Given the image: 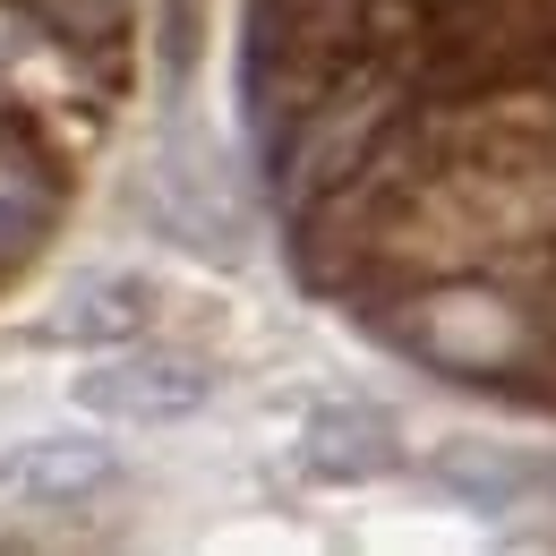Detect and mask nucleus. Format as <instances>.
I'll return each instance as SVG.
<instances>
[{
    "mask_svg": "<svg viewBox=\"0 0 556 556\" xmlns=\"http://www.w3.org/2000/svg\"><path fill=\"white\" fill-rule=\"evenodd\" d=\"M394 343L428 359V368H454V377H505V368H522V317L514 308H496L488 291H419L394 308V317H377Z\"/></svg>",
    "mask_w": 556,
    "mask_h": 556,
    "instance_id": "obj_1",
    "label": "nucleus"
},
{
    "mask_svg": "<svg viewBox=\"0 0 556 556\" xmlns=\"http://www.w3.org/2000/svg\"><path fill=\"white\" fill-rule=\"evenodd\" d=\"M214 368L189 351H146V343H112L86 377H77V403L94 419H121V428H172V419L206 412Z\"/></svg>",
    "mask_w": 556,
    "mask_h": 556,
    "instance_id": "obj_2",
    "label": "nucleus"
},
{
    "mask_svg": "<svg viewBox=\"0 0 556 556\" xmlns=\"http://www.w3.org/2000/svg\"><path fill=\"white\" fill-rule=\"evenodd\" d=\"M403 463V428L377 412V403H317L308 428H300V471L326 488H359L386 480Z\"/></svg>",
    "mask_w": 556,
    "mask_h": 556,
    "instance_id": "obj_3",
    "label": "nucleus"
},
{
    "mask_svg": "<svg viewBox=\"0 0 556 556\" xmlns=\"http://www.w3.org/2000/svg\"><path fill=\"white\" fill-rule=\"evenodd\" d=\"M146 317H154V282L129 275V266H94L61 291V308L43 317V343H77V351H112L138 343Z\"/></svg>",
    "mask_w": 556,
    "mask_h": 556,
    "instance_id": "obj_4",
    "label": "nucleus"
},
{
    "mask_svg": "<svg viewBox=\"0 0 556 556\" xmlns=\"http://www.w3.org/2000/svg\"><path fill=\"white\" fill-rule=\"evenodd\" d=\"M61 223V172L26 146V129L0 138V275H17Z\"/></svg>",
    "mask_w": 556,
    "mask_h": 556,
    "instance_id": "obj_5",
    "label": "nucleus"
},
{
    "mask_svg": "<svg viewBox=\"0 0 556 556\" xmlns=\"http://www.w3.org/2000/svg\"><path fill=\"white\" fill-rule=\"evenodd\" d=\"M0 480L17 488V496L70 505V496H86V488L112 480V445H86V437H35V445H17V454L0 463Z\"/></svg>",
    "mask_w": 556,
    "mask_h": 556,
    "instance_id": "obj_6",
    "label": "nucleus"
},
{
    "mask_svg": "<svg viewBox=\"0 0 556 556\" xmlns=\"http://www.w3.org/2000/svg\"><path fill=\"white\" fill-rule=\"evenodd\" d=\"M43 35H52V52H121L129 43V17H138V0H17Z\"/></svg>",
    "mask_w": 556,
    "mask_h": 556,
    "instance_id": "obj_7",
    "label": "nucleus"
}]
</instances>
